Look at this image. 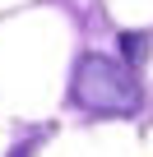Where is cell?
Segmentation results:
<instances>
[{
    "instance_id": "obj_1",
    "label": "cell",
    "mask_w": 153,
    "mask_h": 157,
    "mask_svg": "<svg viewBox=\"0 0 153 157\" xmlns=\"http://www.w3.org/2000/svg\"><path fill=\"white\" fill-rule=\"evenodd\" d=\"M74 106H84L93 116H135L144 106V88L125 60L107 56H84L74 65V83H70Z\"/></svg>"
},
{
    "instance_id": "obj_2",
    "label": "cell",
    "mask_w": 153,
    "mask_h": 157,
    "mask_svg": "<svg viewBox=\"0 0 153 157\" xmlns=\"http://www.w3.org/2000/svg\"><path fill=\"white\" fill-rule=\"evenodd\" d=\"M144 51H148V37H144V33H121V56H125V65H139Z\"/></svg>"
}]
</instances>
